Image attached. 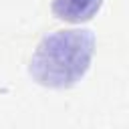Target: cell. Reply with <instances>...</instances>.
<instances>
[{
  "instance_id": "6da1fadb",
  "label": "cell",
  "mask_w": 129,
  "mask_h": 129,
  "mask_svg": "<svg viewBox=\"0 0 129 129\" xmlns=\"http://www.w3.org/2000/svg\"><path fill=\"white\" fill-rule=\"evenodd\" d=\"M95 52V34L89 28L54 30L38 42L28 73L48 89H69L89 71Z\"/></svg>"
},
{
  "instance_id": "7a4b0ae2",
  "label": "cell",
  "mask_w": 129,
  "mask_h": 129,
  "mask_svg": "<svg viewBox=\"0 0 129 129\" xmlns=\"http://www.w3.org/2000/svg\"><path fill=\"white\" fill-rule=\"evenodd\" d=\"M103 6V0H52L50 10L58 20L64 22H87Z\"/></svg>"
}]
</instances>
